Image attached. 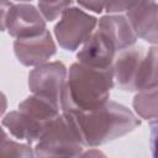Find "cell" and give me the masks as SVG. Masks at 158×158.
I'll use <instances>...</instances> for the list:
<instances>
[{
	"mask_svg": "<svg viewBox=\"0 0 158 158\" xmlns=\"http://www.w3.org/2000/svg\"><path fill=\"white\" fill-rule=\"evenodd\" d=\"M80 132L86 148L115 141L133 130L141 121L128 107L112 100L90 111H68Z\"/></svg>",
	"mask_w": 158,
	"mask_h": 158,
	"instance_id": "obj_1",
	"label": "cell"
},
{
	"mask_svg": "<svg viewBox=\"0 0 158 158\" xmlns=\"http://www.w3.org/2000/svg\"><path fill=\"white\" fill-rule=\"evenodd\" d=\"M115 81L112 68H93L83 63H73L67 73L60 98V111H90L110 98Z\"/></svg>",
	"mask_w": 158,
	"mask_h": 158,
	"instance_id": "obj_2",
	"label": "cell"
},
{
	"mask_svg": "<svg viewBox=\"0 0 158 158\" xmlns=\"http://www.w3.org/2000/svg\"><path fill=\"white\" fill-rule=\"evenodd\" d=\"M85 148L73 116L60 111L44 128L33 153L35 157H80Z\"/></svg>",
	"mask_w": 158,
	"mask_h": 158,
	"instance_id": "obj_3",
	"label": "cell"
},
{
	"mask_svg": "<svg viewBox=\"0 0 158 158\" xmlns=\"http://www.w3.org/2000/svg\"><path fill=\"white\" fill-rule=\"evenodd\" d=\"M98 25V19L84 10L69 6L59 16L53 33L60 48L74 52L91 36Z\"/></svg>",
	"mask_w": 158,
	"mask_h": 158,
	"instance_id": "obj_4",
	"label": "cell"
},
{
	"mask_svg": "<svg viewBox=\"0 0 158 158\" xmlns=\"http://www.w3.org/2000/svg\"><path fill=\"white\" fill-rule=\"evenodd\" d=\"M68 69L62 62H46L28 73V89L35 95L48 98L60 105Z\"/></svg>",
	"mask_w": 158,
	"mask_h": 158,
	"instance_id": "obj_5",
	"label": "cell"
},
{
	"mask_svg": "<svg viewBox=\"0 0 158 158\" xmlns=\"http://www.w3.org/2000/svg\"><path fill=\"white\" fill-rule=\"evenodd\" d=\"M6 31L16 38H26L42 33L47 30V21L40 10L28 2L12 4L6 15Z\"/></svg>",
	"mask_w": 158,
	"mask_h": 158,
	"instance_id": "obj_6",
	"label": "cell"
},
{
	"mask_svg": "<svg viewBox=\"0 0 158 158\" xmlns=\"http://www.w3.org/2000/svg\"><path fill=\"white\" fill-rule=\"evenodd\" d=\"M14 53L25 67H37L48 62L57 53V44L48 30L42 33L14 41Z\"/></svg>",
	"mask_w": 158,
	"mask_h": 158,
	"instance_id": "obj_7",
	"label": "cell"
},
{
	"mask_svg": "<svg viewBox=\"0 0 158 158\" xmlns=\"http://www.w3.org/2000/svg\"><path fill=\"white\" fill-rule=\"evenodd\" d=\"M158 5L157 0H137L126 11V17L137 36L156 46L158 42Z\"/></svg>",
	"mask_w": 158,
	"mask_h": 158,
	"instance_id": "obj_8",
	"label": "cell"
},
{
	"mask_svg": "<svg viewBox=\"0 0 158 158\" xmlns=\"http://www.w3.org/2000/svg\"><path fill=\"white\" fill-rule=\"evenodd\" d=\"M116 49L112 43L100 31L95 30L91 36L79 47L77 59L88 67L105 69L112 65L116 56Z\"/></svg>",
	"mask_w": 158,
	"mask_h": 158,
	"instance_id": "obj_9",
	"label": "cell"
},
{
	"mask_svg": "<svg viewBox=\"0 0 158 158\" xmlns=\"http://www.w3.org/2000/svg\"><path fill=\"white\" fill-rule=\"evenodd\" d=\"M146 51L138 47H130L123 51H120L112 62V75L115 84L123 91L133 93L136 91L135 83L138 73L139 64L144 57Z\"/></svg>",
	"mask_w": 158,
	"mask_h": 158,
	"instance_id": "obj_10",
	"label": "cell"
},
{
	"mask_svg": "<svg viewBox=\"0 0 158 158\" xmlns=\"http://www.w3.org/2000/svg\"><path fill=\"white\" fill-rule=\"evenodd\" d=\"M98 31H100L112 43L116 52L123 51L136 44L135 35L128 20L121 14H107L98 20Z\"/></svg>",
	"mask_w": 158,
	"mask_h": 158,
	"instance_id": "obj_11",
	"label": "cell"
},
{
	"mask_svg": "<svg viewBox=\"0 0 158 158\" xmlns=\"http://www.w3.org/2000/svg\"><path fill=\"white\" fill-rule=\"evenodd\" d=\"M48 123L33 120L19 110L10 111L1 120V125L14 138L28 144H33L40 139Z\"/></svg>",
	"mask_w": 158,
	"mask_h": 158,
	"instance_id": "obj_12",
	"label": "cell"
},
{
	"mask_svg": "<svg viewBox=\"0 0 158 158\" xmlns=\"http://www.w3.org/2000/svg\"><path fill=\"white\" fill-rule=\"evenodd\" d=\"M19 111L42 123H48L60 114V105L48 98L32 94L19 104Z\"/></svg>",
	"mask_w": 158,
	"mask_h": 158,
	"instance_id": "obj_13",
	"label": "cell"
},
{
	"mask_svg": "<svg viewBox=\"0 0 158 158\" xmlns=\"http://www.w3.org/2000/svg\"><path fill=\"white\" fill-rule=\"evenodd\" d=\"M154 86H157V46L146 51L135 83L136 91Z\"/></svg>",
	"mask_w": 158,
	"mask_h": 158,
	"instance_id": "obj_14",
	"label": "cell"
},
{
	"mask_svg": "<svg viewBox=\"0 0 158 158\" xmlns=\"http://www.w3.org/2000/svg\"><path fill=\"white\" fill-rule=\"evenodd\" d=\"M132 106L137 116L143 120L156 121L158 116V102H157V86L136 91L132 100Z\"/></svg>",
	"mask_w": 158,
	"mask_h": 158,
	"instance_id": "obj_15",
	"label": "cell"
},
{
	"mask_svg": "<svg viewBox=\"0 0 158 158\" xmlns=\"http://www.w3.org/2000/svg\"><path fill=\"white\" fill-rule=\"evenodd\" d=\"M0 157L31 158L35 157V153L31 144L17 141L4 128V126H0Z\"/></svg>",
	"mask_w": 158,
	"mask_h": 158,
	"instance_id": "obj_16",
	"label": "cell"
},
{
	"mask_svg": "<svg viewBox=\"0 0 158 158\" xmlns=\"http://www.w3.org/2000/svg\"><path fill=\"white\" fill-rule=\"evenodd\" d=\"M74 0H48V1H38L37 9L42 14L46 21L57 20L60 14L69 6H72Z\"/></svg>",
	"mask_w": 158,
	"mask_h": 158,
	"instance_id": "obj_17",
	"label": "cell"
},
{
	"mask_svg": "<svg viewBox=\"0 0 158 158\" xmlns=\"http://www.w3.org/2000/svg\"><path fill=\"white\" fill-rule=\"evenodd\" d=\"M136 2L137 0H105V11L107 14H122Z\"/></svg>",
	"mask_w": 158,
	"mask_h": 158,
	"instance_id": "obj_18",
	"label": "cell"
},
{
	"mask_svg": "<svg viewBox=\"0 0 158 158\" xmlns=\"http://www.w3.org/2000/svg\"><path fill=\"white\" fill-rule=\"evenodd\" d=\"M79 6L95 14H101L105 10V0H75Z\"/></svg>",
	"mask_w": 158,
	"mask_h": 158,
	"instance_id": "obj_19",
	"label": "cell"
},
{
	"mask_svg": "<svg viewBox=\"0 0 158 158\" xmlns=\"http://www.w3.org/2000/svg\"><path fill=\"white\" fill-rule=\"evenodd\" d=\"M12 2L10 0H0V32L6 30L5 22H6V15L9 9L11 7Z\"/></svg>",
	"mask_w": 158,
	"mask_h": 158,
	"instance_id": "obj_20",
	"label": "cell"
},
{
	"mask_svg": "<svg viewBox=\"0 0 158 158\" xmlns=\"http://www.w3.org/2000/svg\"><path fill=\"white\" fill-rule=\"evenodd\" d=\"M6 109H7V99H6L5 94L2 91H0V117H2Z\"/></svg>",
	"mask_w": 158,
	"mask_h": 158,
	"instance_id": "obj_21",
	"label": "cell"
},
{
	"mask_svg": "<svg viewBox=\"0 0 158 158\" xmlns=\"http://www.w3.org/2000/svg\"><path fill=\"white\" fill-rule=\"evenodd\" d=\"M15 1H19V2H28L31 0H15Z\"/></svg>",
	"mask_w": 158,
	"mask_h": 158,
	"instance_id": "obj_22",
	"label": "cell"
},
{
	"mask_svg": "<svg viewBox=\"0 0 158 158\" xmlns=\"http://www.w3.org/2000/svg\"><path fill=\"white\" fill-rule=\"evenodd\" d=\"M37 1H48V0H37Z\"/></svg>",
	"mask_w": 158,
	"mask_h": 158,
	"instance_id": "obj_23",
	"label": "cell"
}]
</instances>
